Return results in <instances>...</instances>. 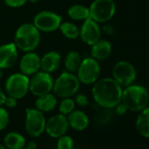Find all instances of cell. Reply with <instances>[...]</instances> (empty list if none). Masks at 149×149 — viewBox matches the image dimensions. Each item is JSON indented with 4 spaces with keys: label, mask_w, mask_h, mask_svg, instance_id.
<instances>
[{
    "label": "cell",
    "mask_w": 149,
    "mask_h": 149,
    "mask_svg": "<svg viewBox=\"0 0 149 149\" xmlns=\"http://www.w3.org/2000/svg\"><path fill=\"white\" fill-rule=\"evenodd\" d=\"M92 85L91 95L98 106L112 109L121 102L123 88L112 77L99 78Z\"/></svg>",
    "instance_id": "6da1fadb"
},
{
    "label": "cell",
    "mask_w": 149,
    "mask_h": 149,
    "mask_svg": "<svg viewBox=\"0 0 149 149\" xmlns=\"http://www.w3.org/2000/svg\"><path fill=\"white\" fill-rule=\"evenodd\" d=\"M41 33L33 23H24L20 25L15 32L14 43L23 53L35 51L41 40Z\"/></svg>",
    "instance_id": "7a4b0ae2"
},
{
    "label": "cell",
    "mask_w": 149,
    "mask_h": 149,
    "mask_svg": "<svg viewBox=\"0 0 149 149\" xmlns=\"http://www.w3.org/2000/svg\"><path fill=\"white\" fill-rule=\"evenodd\" d=\"M121 102L131 111H140L147 106L149 94L147 90L138 84H131L123 89Z\"/></svg>",
    "instance_id": "3957f363"
},
{
    "label": "cell",
    "mask_w": 149,
    "mask_h": 149,
    "mask_svg": "<svg viewBox=\"0 0 149 149\" xmlns=\"http://www.w3.org/2000/svg\"><path fill=\"white\" fill-rule=\"evenodd\" d=\"M81 83L78 80L77 74L64 70L55 80H54L52 91L57 97L60 98L72 97L78 92Z\"/></svg>",
    "instance_id": "277c9868"
},
{
    "label": "cell",
    "mask_w": 149,
    "mask_h": 149,
    "mask_svg": "<svg viewBox=\"0 0 149 149\" xmlns=\"http://www.w3.org/2000/svg\"><path fill=\"white\" fill-rule=\"evenodd\" d=\"M5 91L17 100L25 97L29 92V77L21 72L10 74L5 83Z\"/></svg>",
    "instance_id": "5b68a950"
},
{
    "label": "cell",
    "mask_w": 149,
    "mask_h": 149,
    "mask_svg": "<svg viewBox=\"0 0 149 149\" xmlns=\"http://www.w3.org/2000/svg\"><path fill=\"white\" fill-rule=\"evenodd\" d=\"M76 74L81 84H94L100 78L101 74V66L99 61L91 56L83 59Z\"/></svg>",
    "instance_id": "8992f818"
},
{
    "label": "cell",
    "mask_w": 149,
    "mask_h": 149,
    "mask_svg": "<svg viewBox=\"0 0 149 149\" xmlns=\"http://www.w3.org/2000/svg\"><path fill=\"white\" fill-rule=\"evenodd\" d=\"M90 18L98 24L109 22L116 13L114 0H94L89 6Z\"/></svg>",
    "instance_id": "52a82bcc"
},
{
    "label": "cell",
    "mask_w": 149,
    "mask_h": 149,
    "mask_svg": "<svg viewBox=\"0 0 149 149\" xmlns=\"http://www.w3.org/2000/svg\"><path fill=\"white\" fill-rule=\"evenodd\" d=\"M62 21L63 19L60 14L52 11L44 10L35 14L32 23L40 33H53L59 30Z\"/></svg>",
    "instance_id": "ba28073f"
},
{
    "label": "cell",
    "mask_w": 149,
    "mask_h": 149,
    "mask_svg": "<svg viewBox=\"0 0 149 149\" xmlns=\"http://www.w3.org/2000/svg\"><path fill=\"white\" fill-rule=\"evenodd\" d=\"M137 77L134 66L127 61H119L112 68L111 77L122 87L125 88L133 84Z\"/></svg>",
    "instance_id": "9c48e42d"
},
{
    "label": "cell",
    "mask_w": 149,
    "mask_h": 149,
    "mask_svg": "<svg viewBox=\"0 0 149 149\" xmlns=\"http://www.w3.org/2000/svg\"><path fill=\"white\" fill-rule=\"evenodd\" d=\"M54 78L52 74L40 70L29 77V92L37 97L52 92Z\"/></svg>",
    "instance_id": "30bf717a"
},
{
    "label": "cell",
    "mask_w": 149,
    "mask_h": 149,
    "mask_svg": "<svg viewBox=\"0 0 149 149\" xmlns=\"http://www.w3.org/2000/svg\"><path fill=\"white\" fill-rule=\"evenodd\" d=\"M46 118L43 112L39 110L28 108L26 110L25 129L28 135L32 137H39L45 132Z\"/></svg>",
    "instance_id": "8fae6325"
},
{
    "label": "cell",
    "mask_w": 149,
    "mask_h": 149,
    "mask_svg": "<svg viewBox=\"0 0 149 149\" xmlns=\"http://www.w3.org/2000/svg\"><path fill=\"white\" fill-rule=\"evenodd\" d=\"M101 36L102 30L100 24L91 18L83 21V24L80 27L79 38L84 44L91 47L98 41L101 39Z\"/></svg>",
    "instance_id": "7c38bea8"
},
{
    "label": "cell",
    "mask_w": 149,
    "mask_h": 149,
    "mask_svg": "<svg viewBox=\"0 0 149 149\" xmlns=\"http://www.w3.org/2000/svg\"><path fill=\"white\" fill-rule=\"evenodd\" d=\"M68 127L67 116L59 113L54 115L46 122L45 131L52 138H60L65 135Z\"/></svg>",
    "instance_id": "4fadbf2b"
},
{
    "label": "cell",
    "mask_w": 149,
    "mask_h": 149,
    "mask_svg": "<svg viewBox=\"0 0 149 149\" xmlns=\"http://www.w3.org/2000/svg\"><path fill=\"white\" fill-rule=\"evenodd\" d=\"M19 72L27 77H32L33 74L40 70V56L34 51L24 53L19 64Z\"/></svg>",
    "instance_id": "5bb4252c"
},
{
    "label": "cell",
    "mask_w": 149,
    "mask_h": 149,
    "mask_svg": "<svg viewBox=\"0 0 149 149\" xmlns=\"http://www.w3.org/2000/svg\"><path fill=\"white\" fill-rule=\"evenodd\" d=\"M19 58V49L14 42L5 43L0 46V69L13 68Z\"/></svg>",
    "instance_id": "9a60e30c"
},
{
    "label": "cell",
    "mask_w": 149,
    "mask_h": 149,
    "mask_svg": "<svg viewBox=\"0 0 149 149\" xmlns=\"http://www.w3.org/2000/svg\"><path fill=\"white\" fill-rule=\"evenodd\" d=\"M62 63V57L57 51L51 50L40 57V70L52 74L56 72Z\"/></svg>",
    "instance_id": "2e32d148"
},
{
    "label": "cell",
    "mask_w": 149,
    "mask_h": 149,
    "mask_svg": "<svg viewBox=\"0 0 149 149\" xmlns=\"http://www.w3.org/2000/svg\"><path fill=\"white\" fill-rule=\"evenodd\" d=\"M111 52V43L104 39H100L95 44L91 46V56L98 61L108 59Z\"/></svg>",
    "instance_id": "e0dca14e"
},
{
    "label": "cell",
    "mask_w": 149,
    "mask_h": 149,
    "mask_svg": "<svg viewBox=\"0 0 149 149\" xmlns=\"http://www.w3.org/2000/svg\"><path fill=\"white\" fill-rule=\"evenodd\" d=\"M67 118L69 126L77 131H84L90 124L87 114L80 110H74L68 115Z\"/></svg>",
    "instance_id": "ac0fdd59"
},
{
    "label": "cell",
    "mask_w": 149,
    "mask_h": 149,
    "mask_svg": "<svg viewBox=\"0 0 149 149\" xmlns=\"http://www.w3.org/2000/svg\"><path fill=\"white\" fill-rule=\"evenodd\" d=\"M56 106L57 97L52 92L37 97V99L35 101V108L43 113L52 111L55 109Z\"/></svg>",
    "instance_id": "d6986e66"
},
{
    "label": "cell",
    "mask_w": 149,
    "mask_h": 149,
    "mask_svg": "<svg viewBox=\"0 0 149 149\" xmlns=\"http://www.w3.org/2000/svg\"><path fill=\"white\" fill-rule=\"evenodd\" d=\"M67 14L68 18L73 21H84L90 19V10L88 6L84 5L77 4L71 6L68 11Z\"/></svg>",
    "instance_id": "ffe728a7"
},
{
    "label": "cell",
    "mask_w": 149,
    "mask_h": 149,
    "mask_svg": "<svg viewBox=\"0 0 149 149\" xmlns=\"http://www.w3.org/2000/svg\"><path fill=\"white\" fill-rule=\"evenodd\" d=\"M82 57L81 54L77 52V51H69L66 56L64 57L63 60V64H64V68L65 70L70 73H74L76 74L80 64L82 61Z\"/></svg>",
    "instance_id": "44dd1931"
},
{
    "label": "cell",
    "mask_w": 149,
    "mask_h": 149,
    "mask_svg": "<svg viewBox=\"0 0 149 149\" xmlns=\"http://www.w3.org/2000/svg\"><path fill=\"white\" fill-rule=\"evenodd\" d=\"M137 132L145 138H149V107L139 111L136 120Z\"/></svg>",
    "instance_id": "7402d4cb"
},
{
    "label": "cell",
    "mask_w": 149,
    "mask_h": 149,
    "mask_svg": "<svg viewBox=\"0 0 149 149\" xmlns=\"http://www.w3.org/2000/svg\"><path fill=\"white\" fill-rule=\"evenodd\" d=\"M59 30L61 33L68 40H74L79 38L80 27L71 21H62L60 25Z\"/></svg>",
    "instance_id": "603a6c76"
},
{
    "label": "cell",
    "mask_w": 149,
    "mask_h": 149,
    "mask_svg": "<svg viewBox=\"0 0 149 149\" xmlns=\"http://www.w3.org/2000/svg\"><path fill=\"white\" fill-rule=\"evenodd\" d=\"M4 142L6 146L9 149H22L26 146V139L23 135L13 132L6 135Z\"/></svg>",
    "instance_id": "cb8c5ba5"
},
{
    "label": "cell",
    "mask_w": 149,
    "mask_h": 149,
    "mask_svg": "<svg viewBox=\"0 0 149 149\" xmlns=\"http://www.w3.org/2000/svg\"><path fill=\"white\" fill-rule=\"evenodd\" d=\"M76 108V103L74 98L66 97L62 98V100L59 104V111L61 114L68 116L70 112H72Z\"/></svg>",
    "instance_id": "d4e9b609"
},
{
    "label": "cell",
    "mask_w": 149,
    "mask_h": 149,
    "mask_svg": "<svg viewBox=\"0 0 149 149\" xmlns=\"http://www.w3.org/2000/svg\"><path fill=\"white\" fill-rule=\"evenodd\" d=\"M74 141L69 136L63 135L59 138L57 142V149H72Z\"/></svg>",
    "instance_id": "484cf974"
},
{
    "label": "cell",
    "mask_w": 149,
    "mask_h": 149,
    "mask_svg": "<svg viewBox=\"0 0 149 149\" xmlns=\"http://www.w3.org/2000/svg\"><path fill=\"white\" fill-rule=\"evenodd\" d=\"M10 117L7 110L2 106H0V131L6 128L9 124Z\"/></svg>",
    "instance_id": "4316f807"
},
{
    "label": "cell",
    "mask_w": 149,
    "mask_h": 149,
    "mask_svg": "<svg viewBox=\"0 0 149 149\" xmlns=\"http://www.w3.org/2000/svg\"><path fill=\"white\" fill-rule=\"evenodd\" d=\"M74 103H76V105H78L82 108H84L86 106H88L90 104V101L88 97L84 94V93H77L74 95Z\"/></svg>",
    "instance_id": "83f0119b"
},
{
    "label": "cell",
    "mask_w": 149,
    "mask_h": 149,
    "mask_svg": "<svg viewBox=\"0 0 149 149\" xmlns=\"http://www.w3.org/2000/svg\"><path fill=\"white\" fill-rule=\"evenodd\" d=\"M4 2L8 7L20 8L27 3V0H4Z\"/></svg>",
    "instance_id": "f1b7e54d"
},
{
    "label": "cell",
    "mask_w": 149,
    "mask_h": 149,
    "mask_svg": "<svg viewBox=\"0 0 149 149\" xmlns=\"http://www.w3.org/2000/svg\"><path fill=\"white\" fill-rule=\"evenodd\" d=\"M101 30H102V33H105V34H107L109 36H112V35H114L116 33L115 27L112 25L109 24L108 22L103 24V26L101 27Z\"/></svg>",
    "instance_id": "f546056e"
},
{
    "label": "cell",
    "mask_w": 149,
    "mask_h": 149,
    "mask_svg": "<svg viewBox=\"0 0 149 149\" xmlns=\"http://www.w3.org/2000/svg\"><path fill=\"white\" fill-rule=\"evenodd\" d=\"M17 99H15L14 97H12L10 96H6V98L5 100L4 105L7 108H14L17 105Z\"/></svg>",
    "instance_id": "4dcf8cb0"
},
{
    "label": "cell",
    "mask_w": 149,
    "mask_h": 149,
    "mask_svg": "<svg viewBox=\"0 0 149 149\" xmlns=\"http://www.w3.org/2000/svg\"><path fill=\"white\" fill-rule=\"evenodd\" d=\"M114 108L116 109V112H117L118 115H123V114H125V113L128 111L127 108L125 107V105L122 102H120L118 104H117Z\"/></svg>",
    "instance_id": "1f68e13d"
},
{
    "label": "cell",
    "mask_w": 149,
    "mask_h": 149,
    "mask_svg": "<svg viewBox=\"0 0 149 149\" xmlns=\"http://www.w3.org/2000/svg\"><path fill=\"white\" fill-rule=\"evenodd\" d=\"M6 93L5 91V90H3L1 87H0V106H3L4 105V103H5V100L6 98Z\"/></svg>",
    "instance_id": "d6a6232c"
},
{
    "label": "cell",
    "mask_w": 149,
    "mask_h": 149,
    "mask_svg": "<svg viewBox=\"0 0 149 149\" xmlns=\"http://www.w3.org/2000/svg\"><path fill=\"white\" fill-rule=\"evenodd\" d=\"M26 148H27V149H36L37 148V144L34 141H29L26 144Z\"/></svg>",
    "instance_id": "836d02e7"
},
{
    "label": "cell",
    "mask_w": 149,
    "mask_h": 149,
    "mask_svg": "<svg viewBox=\"0 0 149 149\" xmlns=\"http://www.w3.org/2000/svg\"><path fill=\"white\" fill-rule=\"evenodd\" d=\"M40 1V0H27V2L29 3H32V4H36Z\"/></svg>",
    "instance_id": "e575fe53"
},
{
    "label": "cell",
    "mask_w": 149,
    "mask_h": 149,
    "mask_svg": "<svg viewBox=\"0 0 149 149\" xmlns=\"http://www.w3.org/2000/svg\"><path fill=\"white\" fill-rule=\"evenodd\" d=\"M3 70L2 69H0V80H1L2 79V77H3Z\"/></svg>",
    "instance_id": "d590c367"
},
{
    "label": "cell",
    "mask_w": 149,
    "mask_h": 149,
    "mask_svg": "<svg viewBox=\"0 0 149 149\" xmlns=\"http://www.w3.org/2000/svg\"><path fill=\"white\" fill-rule=\"evenodd\" d=\"M0 149H6V146H3V145L0 144Z\"/></svg>",
    "instance_id": "8d00e7d4"
},
{
    "label": "cell",
    "mask_w": 149,
    "mask_h": 149,
    "mask_svg": "<svg viewBox=\"0 0 149 149\" xmlns=\"http://www.w3.org/2000/svg\"><path fill=\"white\" fill-rule=\"evenodd\" d=\"M22 149H27V148H22Z\"/></svg>",
    "instance_id": "74e56055"
}]
</instances>
